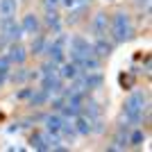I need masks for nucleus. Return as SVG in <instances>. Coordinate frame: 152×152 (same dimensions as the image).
I'll list each match as a JSON object with an SVG mask.
<instances>
[{"label":"nucleus","instance_id":"9d476101","mask_svg":"<svg viewBox=\"0 0 152 152\" xmlns=\"http://www.w3.org/2000/svg\"><path fill=\"white\" fill-rule=\"evenodd\" d=\"M23 34H39V20L34 14H27V16H23Z\"/></svg>","mask_w":152,"mask_h":152},{"label":"nucleus","instance_id":"2eb2a0df","mask_svg":"<svg viewBox=\"0 0 152 152\" xmlns=\"http://www.w3.org/2000/svg\"><path fill=\"white\" fill-rule=\"evenodd\" d=\"M30 143H32V148H37V150H50L48 148V143H45V139H43V134H32V139H30Z\"/></svg>","mask_w":152,"mask_h":152},{"label":"nucleus","instance_id":"9b49d317","mask_svg":"<svg viewBox=\"0 0 152 152\" xmlns=\"http://www.w3.org/2000/svg\"><path fill=\"white\" fill-rule=\"evenodd\" d=\"M77 75H80V68H77L73 61L61 64V68H59V77H61V80H75Z\"/></svg>","mask_w":152,"mask_h":152},{"label":"nucleus","instance_id":"39448f33","mask_svg":"<svg viewBox=\"0 0 152 152\" xmlns=\"http://www.w3.org/2000/svg\"><path fill=\"white\" fill-rule=\"evenodd\" d=\"M41 86H43V91H48V93H61L64 91V80L59 77V73H52V75H43V80H41Z\"/></svg>","mask_w":152,"mask_h":152},{"label":"nucleus","instance_id":"423d86ee","mask_svg":"<svg viewBox=\"0 0 152 152\" xmlns=\"http://www.w3.org/2000/svg\"><path fill=\"white\" fill-rule=\"evenodd\" d=\"M107 27H109V18L104 12H98L93 16V23H91V30H93V34L98 39H102L104 34H107Z\"/></svg>","mask_w":152,"mask_h":152},{"label":"nucleus","instance_id":"ddd939ff","mask_svg":"<svg viewBox=\"0 0 152 152\" xmlns=\"http://www.w3.org/2000/svg\"><path fill=\"white\" fill-rule=\"evenodd\" d=\"M43 121H45V129H48V132H59L61 125H64V118H61V116H57V114L45 116Z\"/></svg>","mask_w":152,"mask_h":152},{"label":"nucleus","instance_id":"1a4fd4ad","mask_svg":"<svg viewBox=\"0 0 152 152\" xmlns=\"http://www.w3.org/2000/svg\"><path fill=\"white\" fill-rule=\"evenodd\" d=\"M75 132L77 134H82V136H86V134H91L93 132V121H89V118H86V116H75Z\"/></svg>","mask_w":152,"mask_h":152},{"label":"nucleus","instance_id":"6e6552de","mask_svg":"<svg viewBox=\"0 0 152 152\" xmlns=\"http://www.w3.org/2000/svg\"><path fill=\"white\" fill-rule=\"evenodd\" d=\"M16 9H18V2H16V0H0V20L14 18V16H16Z\"/></svg>","mask_w":152,"mask_h":152},{"label":"nucleus","instance_id":"bb28decb","mask_svg":"<svg viewBox=\"0 0 152 152\" xmlns=\"http://www.w3.org/2000/svg\"><path fill=\"white\" fill-rule=\"evenodd\" d=\"M143 2H148V0H143Z\"/></svg>","mask_w":152,"mask_h":152},{"label":"nucleus","instance_id":"a211bd4d","mask_svg":"<svg viewBox=\"0 0 152 152\" xmlns=\"http://www.w3.org/2000/svg\"><path fill=\"white\" fill-rule=\"evenodd\" d=\"M43 48H45L43 37H37L34 41H32V52H34V55H43Z\"/></svg>","mask_w":152,"mask_h":152},{"label":"nucleus","instance_id":"f3484780","mask_svg":"<svg viewBox=\"0 0 152 152\" xmlns=\"http://www.w3.org/2000/svg\"><path fill=\"white\" fill-rule=\"evenodd\" d=\"M52 73H59V66H57L55 61H50V59H48V61L41 66V75H52Z\"/></svg>","mask_w":152,"mask_h":152},{"label":"nucleus","instance_id":"a878e982","mask_svg":"<svg viewBox=\"0 0 152 152\" xmlns=\"http://www.w3.org/2000/svg\"><path fill=\"white\" fill-rule=\"evenodd\" d=\"M84 2H91V0H84Z\"/></svg>","mask_w":152,"mask_h":152},{"label":"nucleus","instance_id":"5701e85b","mask_svg":"<svg viewBox=\"0 0 152 152\" xmlns=\"http://www.w3.org/2000/svg\"><path fill=\"white\" fill-rule=\"evenodd\" d=\"M61 0H43V5H45V9H55V7L59 5Z\"/></svg>","mask_w":152,"mask_h":152},{"label":"nucleus","instance_id":"f257e3e1","mask_svg":"<svg viewBox=\"0 0 152 152\" xmlns=\"http://www.w3.org/2000/svg\"><path fill=\"white\" fill-rule=\"evenodd\" d=\"M148 109V98L143 91H134L125 100V121L132 125H141L143 121V111Z\"/></svg>","mask_w":152,"mask_h":152},{"label":"nucleus","instance_id":"f8f14e48","mask_svg":"<svg viewBox=\"0 0 152 152\" xmlns=\"http://www.w3.org/2000/svg\"><path fill=\"white\" fill-rule=\"evenodd\" d=\"M93 55L98 59H107L109 55H111V43H107L104 39H100V41L93 45Z\"/></svg>","mask_w":152,"mask_h":152},{"label":"nucleus","instance_id":"4468645a","mask_svg":"<svg viewBox=\"0 0 152 152\" xmlns=\"http://www.w3.org/2000/svg\"><path fill=\"white\" fill-rule=\"evenodd\" d=\"M48 95H50V93H48V91H43V89H41V91H37V93L32 91V95H30L32 107H39V104H43V102L48 100Z\"/></svg>","mask_w":152,"mask_h":152},{"label":"nucleus","instance_id":"f03ea898","mask_svg":"<svg viewBox=\"0 0 152 152\" xmlns=\"http://www.w3.org/2000/svg\"><path fill=\"white\" fill-rule=\"evenodd\" d=\"M111 32H114V39L118 43L123 41H129L132 39V23H129V14L127 12H116L114 20H111Z\"/></svg>","mask_w":152,"mask_h":152},{"label":"nucleus","instance_id":"393cba45","mask_svg":"<svg viewBox=\"0 0 152 152\" xmlns=\"http://www.w3.org/2000/svg\"><path fill=\"white\" fill-rule=\"evenodd\" d=\"M61 2H64V5H66V7H68V9H70V7H73V2H75V0H61Z\"/></svg>","mask_w":152,"mask_h":152},{"label":"nucleus","instance_id":"b1692460","mask_svg":"<svg viewBox=\"0 0 152 152\" xmlns=\"http://www.w3.org/2000/svg\"><path fill=\"white\" fill-rule=\"evenodd\" d=\"M30 95H32V89H23V91L18 93V98H23V100H25V98H30Z\"/></svg>","mask_w":152,"mask_h":152},{"label":"nucleus","instance_id":"412c9836","mask_svg":"<svg viewBox=\"0 0 152 152\" xmlns=\"http://www.w3.org/2000/svg\"><path fill=\"white\" fill-rule=\"evenodd\" d=\"M9 66H12L9 57H7V55H2V57H0V73H2V75H7V73H9Z\"/></svg>","mask_w":152,"mask_h":152},{"label":"nucleus","instance_id":"6ab92c4d","mask_svg":"<svg viewBox=\"0 0 152 152\" xmlns=\"http://www.w3.org/2000/svg\"><path fill=\"white\" fill-rule=\"evenodd\" d=\"M129 141H127V136H123V132L116 136V141H114V145H109V150H123V148L127 145Z\"/></svg>","mask_w":152,"mask_h":152},{"label":"nucleus","instance_id":"4be33fe9","mask_svg":"<svg viewBox=\"0 0 152 152\" xmlns=\"http://www.w3.org/2000/svg\"><path fill=\"white\" fill-rule=\"evenodd\" d=\"M27 77H30V73H27V70H16V73H14V75H12V80H14V82H25V80H27Z\"/></svg>","mask_w":152,"mask_h":152},{"label":"nucleus","instance_id":"aec40b11","mask_svg":"<svg viewBox=\"0 0 152 152\" xmlns=\"http://www.w3.org/2000/svg\"><path fill=\"white\" fill-rule=\"evenodd\" d=\"M127 141H129L132 145H141V143L145 141V134L141 132V129H136V132H134V134H132V136H129V139H127Z\"/></svg>","mask_w":152,"mask_h":152},{"label":"nucleus","instance_id":"7ed1b4c3","mask_svg":"<svg viewBox=\"0 0 152 152\" xmlns=\"http://www.w3.org/2000/svg\"><path fill=\"white\" fill-rule=\"evenodd\" d=\"M66 41H68V39L61 34L57 41H52V43H45V48H43V52L48 55V57H50V61H55L57 66H59V64H64V45H66Z\"/></svg>","mask_w":152,"mask_h":152},{"label":"nucleus","instance_id":"0eeeda50","mask_svg":"<svg viewBox=\"0 0 152 152\" xmlns=\"http://www.w3.org/2000/svg\"><path fill=\"white\" fill-rule=\"evenodd\" d=\"M7 57H9V61H12V64H18V66H23V64H25V59H27V50L18 43V41H16V43L9 45Z\"/></svg>","mask_w":152,"mask_h":152},{"label":"nucleus","instance_id":"dca6fc26","mask_svg":"<svg viewBox=\"0 0 152 152\" xmlns=\"http://www.w3.org/2000/svg\"><path fill=\"white\" fill-rule=\"evenodd\" d=\"M45 23H48L55 32H59V14L55 12V9H48V14H45Z\"/></svg>","mask_w":152,"mask_h":152},{"label":"nucleus","instance_id":"20e7f679","mask_svg":"<svg viewBox=\"0 0 152 152\" xmlns=\"http://www.w3.org/2000/svg\"><path fill=\"white\" fill-rule=\"evenodd\" d=\"M0 27H2V37H5L7 41H12V43H16V41L23 37V27H20L14 18L0 20Z\"/></svg>","mask_w":152,"mask_h":152}]
</instances>
